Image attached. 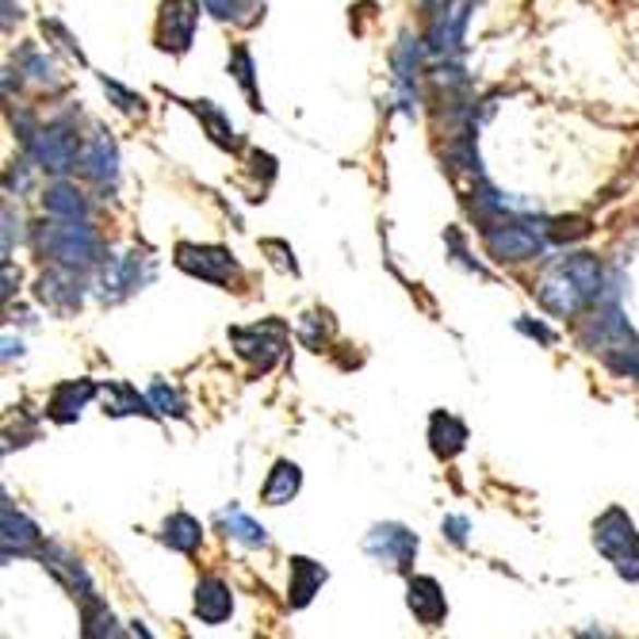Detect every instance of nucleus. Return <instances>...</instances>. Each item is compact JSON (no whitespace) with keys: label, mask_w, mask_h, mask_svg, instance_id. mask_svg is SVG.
Wrapping results in <instances>:
<instances>
[{"label":"nucleus","mask_w":639,"mask_h":639,"mask_svg":"<svg viewBox=\"0 0 639 639\" xmlns=\"http://www.w3.org/2000/svg\"><path fill=\"white\" fill-rule=\"evenodd\" d=\"M536 299L547 315L555 318H578L582 310H593L605 292V269L597 264V257L590 253H567L555 257L536 280Z\"/></svg>","instance_id":"obj_1"},{"label":"nucleus","mask_w":639,"mask_h":639,"mask_svg":"<svg viewBox=\"0 0 639 639\" xmlns=\"http://www.w3.org/2000/svg\"><path fill=\"white\" fill-rule=\"evenodd\" d=\"M35 246L47 253L55 264H70V269H93L104 257L100 238H96L88 218H55L35 226Z\"/></svg>","instance_id":"obj_2"},{"label":"nucleus","mask_w":639,"mask_h":639,"mask_svg":"<svg viewBox=\"0 0 639 639\" xmlns=\"http://www.w3.org/2000/svg\"><path fill=\"white\" fill-rule=\"evenodd\" d=\"M552 241V223H529V218H501V223L486 226V253L501 264H521L536 261L547 253Z\"/></svg>","instance_id":"obj_3"},{"label":"nucleus","mask_w":639,"mask_h":639,"mask_svg":"<svg viewBox=\"0 0 639 639\" xmlns=\"http://www.w3.org/2000/svg\"><path fill=\"white\" fill-rule=\"evenodd\" d=\"M593 544L613 563L616 575L628 578V582H639V532H636V521L620 506L605 509L593 521Z\"/></svg>","instance_id":"obj_4"},{"label":"nucleus","mask_w":639,"mask_h":639,"mask_svg":"<svg viewBox=\"0 0 639 639\" xmlns=\"http://www.w3.org/2000/svg\"><path fill=\"white\" fill-rule=\"evenodd\" d=\"M24 150L43 173H50V177H66V173L81 165L78 131L66 127V123L35 127L32 139H24Z\"/></svg>","instance_id":"obj_5"},{"label":"nucleus","mask_w":639,"mask_h":639,"mask_svg":"<svg viewBox=\"0 0 639 639\" xmlns=\"http://www.w3.org/2000/svg\"><path fill=\"white\" fill-rule=\"evenodd\" d=\"M230 345L241 360H249L257 371H272L287 353V326L276 318H264L257 326H234Z\"/></svg>","instance_id":"obj_6"},{"label":"nucleus","mask_w":639,"mask_h":639,"mask_svg":"<svg viewBox=\"0 0 639 639\" xmlns=\"http://www.w3.org/2000/svg\"><path fill=\"white\" fill-rule=\"evenodd\" d=\"M154 276H157V264L146 253H116V257H104L96 287H100L104 303H123L134 292H142Z\"/></svg>","instance_id":"obj_7"},{"label":"nucleus","mask_w":639,"mask_h":639,"mask_svg":"<svg viewBox=\"0 0 639 639\" xmlns=\"http://www.w3.org/2000/svg\"><path fill=\"white\" fill-rule=\"evenodd\" d=\"M85 269H70V264H50L35 284V299L50 307L55 315H73L85 307Z\"/></svg>","instance_id":"obj_8"},{"label":"nucleus","mask_w":639,"mask_h":639,"mask_svg":"<svg viewBox=\"0 0 639 639\" xmlns=\"http://www.w3.org/2000/svg\"><path fill=\"white\" fill-rule=\"evenodd\" d=\"M177 269L188 276L203 280V284H230L238 276V261L230 257V249L223 246H192V241H180L177 246Z\"/></svg>","instance_id":"obj_9"},{"label":"nucleus","mask_w":639,"mask_h":639,"mask_svg":"<svg viewBox=\"0 0 639 639\" xmlns=\"http://www.w3.org/2000/svg\"><path fill=\"white\" fill-rule=\"evenodd\" d=\"M582 345L608 360L613 353H624V348L639 345V341H636V330H631L628 318L608 303L605 310H593V318L582 326Z\"/></svg>","instance_id":"obj_10"},{"label":"nucleus","mask_w":639,"mask_h":639,"mask_svg":"<svg viewBox=\"0 0 639 639\" xmlns=\"http://www.w3.org/2000/svg\"><path fill=\"white\" fill-rule=\"evenodd\" d=\"M364 552L387 570H410V563H414V555H417V536L406 524L387 521V524H376V529L364 536Z\"/></svg>","instance_id":"obj_11"},{"label":"nucleus","mask_w":639,"mask_h":639,"mask_svg":"<svg viewBox=\"0 0 639 639\" xmlns=\"http://www.w3.org/2000/svg\"><path fill=\"white\" fill-rule=\"evenodd\" d=\"M200 27V4L196 0H165L157 16V47L169 55H185Z\"/></svg>","instance_id":"obj_12"},{"label":"nucleus","mask_w":639,"mask_h":639,"mask_svg":"<svg viewBox=\"0 0 639 639\" xmlns=\"http://www.w3.org/2000/svg\"><path fill=\"white\" fill-rule=\"evenodd\" d=\"M471 4L475 0H448L440 4L437 16H433V32H429V47L437 55H455L463 47V27H468Z\"/></svg>","instance_id":"obj_13"},{"label":"nucleus","mask_w":639,"mask_h":639,"mask_svg":"<svg viewBox=\"0 0 639 639\" xmlns=\"http://www.w3.org/2000/svg\"><path fill=\"white\" fill-rule=\"evenodd\" d=\"M406 605L410 613H414L417 624H425V628H437V624H445L448 616V601H445V590H440L437 578L429 575H414L406 582Z\"/></svg>","instance_id":"obj_14"},{"label":"nucleus","mask_w":639,"mask_h":639,"mask_svg":"<svg viewBox=\"0 0 639 639\" xmlns=\"http://www.w3.org/2000/svg\"><path fill=\"white\" fill-rule=\"evenodd\" d=\"M417 78H422V39L406 32L394 47V88H399L402 111L417 108Z\"/></svg>","instance_id":"obj_15"},{"label":"nucleus","mask_w":639,"mask_h":639,"mask_svg":"<svg viewBox=\"0 0 639 639\" xmlns=\"http://www.w3.org/2000/svg\"><path fill=\"white\" fill-rule=\"evenodd\" d=\"M81 173H85L88 180H96L100 188H116L119 180V150L116 142L108 139L104 131H93V139L81 146Z\"/></svg>","instance_id":"obj_16"},{"label":"nucleus","mask_w":639,"mask_h":639,"mask_svg":"<svg viewBox=\"0 0 639 639\" xmlns=\"http://www.w3.org/2000/svg\"><path fill=\"white\" fill-rule=\"evenodd\" d=\"M43 563L50 567V575L58 578V582L66 585V590L73 593V597L85 605V601H93V597H100L96 593V585H93V578H88V570L81 567V559L78 555H70L66 547H43Z\"/></svg>","instance_id":"obj_17"},{"label":"nucleus","mask_w":639,"mask_h":639,"mask_svg":"<svg viewBox=\"0 0 639 639\" xmlns=\"http://www.w3.org/2000/svg\"><path fill=\"white\" fill-rule=\"evenodd\" d=\"M100 394V387L93 383V379H66V383H58L55 391H50V402H47V417H55L58 425H70L81 417V410L88 406V402Z\"/></svg>","instance_id":"obj_18"},{"label":"nucleus","mask_w":639,"mask_h":639,"mask_svg":"<svg viewBox=\"0 0 639 639\" xmlns=\"http://www.w3.org/2000/svg\"><path fill=\"white\" fill-rule=\"evenodd\" d=\"M196 616H200L203 624H211V628H218V624H226L234 616V593L230 585L223 582V578H200V585H196V601H192Z\"/></svg>","instance_id":"obj_19"},{"label":"nucleus","mask_w":639,"mask_h":639,"mask_svg":"<svg viewBox=\"0 0 639 639\" xmlns=\"http://www.w3.org/2000/svg\"><path fill=\"white\" fill-rule=\"evenodd\" d=\"M100 399H104V414H111V417H139V414L142 417H157L150 394H139V387L123 383V379L100 387Z\"/></svg>","instance_id":"obj_20"},{"label":"nucleus","mask_w":639,"mask_h":639,"mask_svg":"<svg viewBox=\"0 0 639 639\" xmlns=\"http://www.w3.org/2000/svg\"><path fill=\"white\" fill-rule=\"evenodd\" d=\"M429 448L437 460H452V455H460L463 448H468V425H463L455 414L437 410V414L429 417Z\"/></svg>","instance_id":"obj_21"},{"label":"nucleus","mask_w":639,"mask_h":639,"mask_svg":"<svg viewBox=\"0 0 639 639\" xmlns=\"http://www.w3.org/2000/svg\"><path fill=\"white\" fill-rule=\"evenodd\" d=\"M326 567L315 559H307V555H295L292 559V590H287V601H292V608H307L310 601H315V593L322 590L326 582Z\"/></svg>","instance_id":"obj_22"},{"label":"nucleus","mask_w":639,"mask_h":639,"mask_svg":"<svg viewBox=\"0 0 639 639\" xmlns=\"http://www.w3.org/2000/svg\"><path fill=\"white\" fill-rule=\"evenodd\" d=\"M299 486H303L299 463L276 460L272 463V471H269V478H264V486H261V501L264 506H287V501L299 494Z\"/></svg>","instance_id":"obj_23"},{"label":"nucleus","mask_w":639,"mask_h":639,"mask_svg":"<svg viewBox=\"0 0 639 639\" xmlns=\"http://www.w3.org/2000/svg\"><path fill=\"white\" fill-rule=\"evenodd\" d=\"M0 540H4V563H9L12 555H27L39 547V529L24 513H16L12 501H4V536Z\"/></svg>","instance_id":"obj_24"},{"label":"nucleus","mask_w":639,"mask_h":639,"mask_svg":"<svg viewBox=\"0 0 639 639\" xmlns=\"http://www.w3.org/2000/svg\"><path fill=\"white\" fill-rule=\"evenodd\" d=\"M218 529H223L230 540H238V544L269 547V529H264L261 521H253L249 513H241L238 506H230V509H223V513H218Z\"/></svg>","instance_id":"obj_25"},{"label":"nucleus","mask_w":639,"mask_h":639,"mask_svg":"<svg viewBox=\"0 0 639 639\" xmlns=\"http://www.w3.org/2000/svg\"><path fill=\"white\" fill-rule=\"evenodd\" d=\"M162 544H169L173 552L192 555L196 547L203 544V524L196 521L192 513H173L169 521L162 524Z\"/></svg>","instance_id":"obj_26"},{"label":"nucleus","mask_w":639,"mask_h":639,"mask_svg":"<svg viewBox=\"0 0 639 639\" xmlns=\"http://www.w3.org/2000/svg\"><path fill=\"white\" fill-rule=\"evenodd\" d=\"M43 208H47V215H55V218H88V200L73 185H66V180H58L55 188H47Z\"/></svg>","instance_id":"obj_27"},{"label":"nucleus","mask_w":639,"mask_h":639,"mask_svg":"<svg viewBox=\"0 0 639 639\" xmlns=\"http://www.w3.org/2000/svg\"><path fill=\"white\" fill-rule=\"evenodd\" d=\"M192 111L200 116V123L208 127V134H211V142H215V146H223V150H234V146H238V134H234L230 116H226V111L218 108L215 100H196V104H192Z\"/></svg>","instance_id":"obj_28"},{"label":"nucleus","mask_w":639,"mask_h":639,"mask_svg":"<svg viewBox=\"0 0 639 639\" xmlns=\"http://www.w3.org/2000/svg\"><path fill=\"white\" fill-rule=\"evenodd\" d=\"M16 70L20 73H27V78L35 81V85H43V88H58L62 85V73H58V62L55 58H47L43 50H35V47H24L16 55Z\"/></svg>","instance_id":"obj_29"},{"label":"nucleus","mask_w":639,"mask_h":639,"mask_svg":"<svg viewBox=\"0 0 639 639\" xmlns=\"http://www.w3.org/2000/svg\"><path fill=\"white\" fill-rule=\"evenodd\" d=\"M230 73H234V81L241 85V93H246L249 108L261 111V93H257V78H253V55H249L246 47H234V55H230Z\"/></svg>","instance_id":"obj_30"},{"label":"nucleus","mask_w":639,"mask_h":639,"mask_svg":"<svg viewBox=\"0 0 639 639\" xmlns=\"http://www.w3.org/2000/svg\"><path fill=\"white\" fill-rule=\"evenodd\" d=\"M81 613H85V636H88V639H100V636H119V624H116V616H111V608L104 605L100 597L85 601V605H81Z\"/></svg>","instance_id":"obj_31"},{"label":"nucleus","mask_w":639,"mask_h":639,"mask_svg":"<svg viewBox=\"0 0 639 639\" xmlns=\"http://www.w3.org/2000/svg\"><path fill=\"white\" fill-rule=\"evenodd\" d=\"M150 402H154V410L162 417H185L188 414V406H185V399H180V391H177V387L165 383V379L150 383Z\"/></svg>","instance_id":"obj_32"},{"label":"nucleus","mask_w":639,"mask_h":639,"mask_svg":"<svg viewBox=\"0 0 639 639\" xmlns=\"http://www.w3.org/2000/svg\"><path fill=\"white\" fill-rule=\"evenodd\" d=\"M100 85H104V93H108L111 100H116V108H119V111H127V116H142V111H146V100H142L139 93H131V88H123L119 81H108V78H104Z\"/></svg>","instance_id":"obj_33"},{"label":"nucleus","mask_w":639,"mask_h":639,"mask_svg":"<svg viewBox=\"0 0 639 639\" xmlns=\"http://www.w3.org/2000/svg\"><path fill=\"white\" fill-rule=\"evenodd\" d=\"M203 9L215 20H223V24H249V20L241 16V12H246V0H203Z\"/></svg>","instance_id":"obj_34"},{"label":"nucleus","mask_w":639,"mask_h":639,"mask_svg":"<svg viewBox=\"0 0 639 639\" xmlns=\"http://www.w3.org/2000/svg\"><path fill=\"white\" fill-rule=\"evenodd\" d=\"M32 180H35V173H32V162L27 157H20V162H12L9 165V177H4V188H9V196L12 192H27L32 188Z\"/></svg>","instance_id":"obj_35"},{"label":"nucleus","mask_w":639,"mask_h":639,"mask_svg":"<svg viewBox=\"0 0 639 639\" xmlns=\"http://www.w3.org/2000/svg\"><path fill=\"white\" fill-rule=\"evenodd\" d=\"M517 330L529 333V338H536L540 345H555V341H559L555 338V330H547L544 322H529V318H517Z\"/></svg>","instance_id":"obj_36"},{"label":"nucleus","mask_w":639,"mask_h":639,"mask_svg":"<svg viewBox=\"0 0 639 639\" xmlns=\"http://www.w3.org/2000/svg\"><path fill=\"white\" fill-rule=\"evenodd\" d=\"M440 529H445V536L452 540L455 547L468 544V517H445V524H440Z\"/></svg>","instance_id":"obj_37"},{"label":"nucleus","mask_w":639,"mask_h":639,"mask_svg":"<svg viewBox=\"0 0 639 639\" xmlns=\"http://www.w3.org/2000/svg\"><path fill=\"white\" fill-rule=\"evenodd\" d=\"M20 284V272H12V261L4 257V299H12V292H16Z\"/></svg>","instance_id":"obj_38"}]
</instances>
